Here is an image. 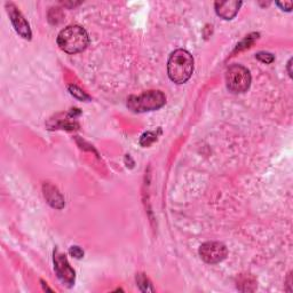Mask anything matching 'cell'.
<instances>
[{"label": "cell", "mask_w": 293, "mask_h": 293, "mask_svg": "<svg viewBox=\"0 0 293 293\" xmlns=\"http://www.w3.org/2000/svg\"><path fill=\"white\" fill-rule=\"evenodd\" d=\"M165 95L159 90H149L137 96H131L128 99L127 106L135 113L157 110L165 104Z\"/></svg>", "instance_id": "3957f363"}, {"label": "cell", "mask_w": 293, "mask_h": 293, "mask_svg": "<svg viewBox=\"0 0 293 293\" xmlns=\"http://www.w3.org/2000/svg\"><path fill=\"white\" fill-rule=\"evenodd\" d=\"M237 289L243 292L254 291L256 289V281L250 275H242L237 280Z\"/></svg>", "instance_id": "30bf717a"}, {"label": "cell", "mask_w": 293, "mask_h": 293, "mask_svg": "<svg viewBox=\"0 0 293 293\" xmlns=\"http://www.w3.org/2000/svg\"><path fill=\"white\" fill-rule=\"evenodd\" d=\"M136 282H137V285H139V288L141 289V291H143V292H154L153 285H151L149 280H148V278L144 276L143 274L137 275Z\"/></svg>", "instance_id": "8fae6325"}, {"label": "cell", "mask_w": 293, "mask_h": 293, "mask_svg": "<svg viewBox=\"0 0 293 293\" xmlns=\"http://www.w3.org/2000/svg\"><path fill=\"white\" fill-rule=\"evenodd\" d=\"M228 250L225 244L220 242H206L200 248V255L203 261L209 265L219 263L226 259Z\"/></svg>", "instance_id": "5b68a950"}, {"label": "cell", "mask_w": 293, "mask_h": 293, "mask_svg": "<svg viewBox=\"0 0 293 293\" xmlns=\"http://www.w3.org/2000/svg\"><path fill=\"white\" fill-rule=\"evenodd\" d=\"M291 66H292V59H290V61H289V63H288V71H289V75H290V77H292Z\"/></svg>", "instance_id": "e0dca14e"}, {"label": "cell", "mask_w": 293, "mask_h": 293, "mask_svg": "<svg viewBox=\"0 0 293 293\" xmlns=\"http://www.w3.org/2000/svg\"><path fill=\"white\" fill-rule=\"evenodd\" d=\"M242 5L241 1L236 0H228V1H216L215 12L220 17L225 20H231L236 16Z\"/></svg>", "instance_id": "ba28073f"}, {"label": "cell", "mask_w": 293, "mask_h": 293, "mask_svg": "<svg viewBox=\"0 0 293 293\" xmlns=\"http://www.w3.org/2000/svg\"><path fill=\"white\" fill-rule=\"evenodd\" d=\"M54 265H55V271L60 280L68 285H72L75 282V271L69 265L66 256L56 253L54 256Z\"/></svg>", "instance_id": "52a82bcc"}, {"label": "cell", "mask_w": 293, "mask_h": 293, "mask_svg": "<svg viewBox=\"0 0 293 293\" xmlns=\"http://www.w3.org/2000/svg\"><path fill=\"white\" fill-rule=\"evenodd\" d=\"M277 6H280L283 10H287V12H291L293 2L292 1H287V2H277Z\"/></svg>", "instance_id": "2e32d148"}, {"label": "cell", "mask_w": 293, "mask_h": 293, "mask_svg": "<svg viewBox=\"0 0 293 293\" xmlns=\"http://www.w3.org/2000/svg\"><path fill=\"white\" fill-rule=\"evenodd\" d=\"M154 141H155V135L153 133L148 132L142 136V139H141V144H142V146H149V144L151 142H154Z\"/></svg>", "instance_id": "5bb4252c"}, {"label": "cell", "mask_w": 293, "mask_h": 293, "mask_svg": "<svg viewBox=\"0 0 293 293\" xmlns=\"http://www.w3.org/2000/svg\"><path fill=\"white\" fill-rule=\"evenodd\" d=\"M45 197L53 208L61 209L64 205L62 195H61L53 186H49V184L45 186Z\"/></svg>", "instance_id": "9c48e42d"}, {"label": "cell", "mask_w": 293, "mask_h": 293, "mask_svg": "<svg viewBox=\"0 0 293 293\" xmlns=\"http://www.w3.org/2000/svg\"><path fill=\"white\" fill-rule=\"evenodd\" d=\"M70 254L72 255V256H75V258H77V259H81V258H83V255H84V252H83V250L82 249H79L78 247H71L70 248Z\"/></svg>", "instance_id": "9a60e30c"}, {"label": "cell", "mask_w": 293, "mask_h": 293, "mask_svg": "<svg viewBox=\"0 0 293 293\" xmlns=\"http://www.w3.org/2000/svg\"><path fill=\"white\" fill-rule=\"evenodd\" d=\"M89 44L87 31L79 25H69L57 36V45L69 54L81 53Z\"/></svg>", "instance_id": "6da1fadb"}, {"label": "cell", "mask_w": 293, "mask_h": 293, "mask_svg": "<svg viewBox=\"0 0 293 293\" xmlns=\"http://www.w3.org/2000/svg\"><path fill=\"white\" fill-rule=\"evenodd\" d=\"M226 83L230 92L236 94L244 93L251 85V74L241 64H234L227 70Z\"/></svg>", "instance_id": "277c9868"}, {"label": "cell", "mask_w": 293, "mask_h": 293, "mask_svg": "<svg viewBox=\"0 0 293 293\" xmlns=\"http://www.w3.org/2000/svg\"><path fill=\"white\" fill-rule=\"evenodd\" d=\"M194 71V59L189 52L178 49L171 54L167 63L169 78L176 84H183L191 77Z\"/></svg>", "instance_id": "7a4b0ae2"}, {"label": "cell", "mask_w": 293, "mask_h": 293, "mask_svg": "<svg viewBox=\"0 0 293 293\" xmlns=\"http://www.w3.org/2000/svg\"><path fill=\"white\" fill-rule=\"evenodd\" d=\"M70 93H71V95H74L75 97H77L78 100H88L89 97L86 95V94L83 92L82 89H79L78 87H76V86H71L70 88Z\"/></svg>", "instance_id": "7c38bea8"}, {"label": "cell", "mask_w": 293, "mask_h": 293, "mask_svg": "<svg viewBox=\"0 0 293 293\" xmlns=\"http://www.w3.org/2000/svg\"><path fill=\"white\" fill-rule=\"evenodd\" d=\"M256 57L265 63H271L274 61V56L270 53H259L256 54Z\"/></svg>", "instance_id": "4fadbf2b"}, {"label": "cell", "mask_w": 293, "mask_h": 293, "mask_svg": "<svg viewBox=\"0 0 293 293\" xmlns=\"http://www.w3.org/2000/svg\"><path fill=\"white\" fill-rule=\"evenodd\" d=\"M6 8H7V12L9 14L10 21H12V23L14 25V28H15L17 34L22 36V37L25 39H30L31 38L30 27H29V23L27 22V20L24 19L22 13L16 8L13 3H7Z\"/></svg>", "instance_id": "8992f818"}]
</instances>
